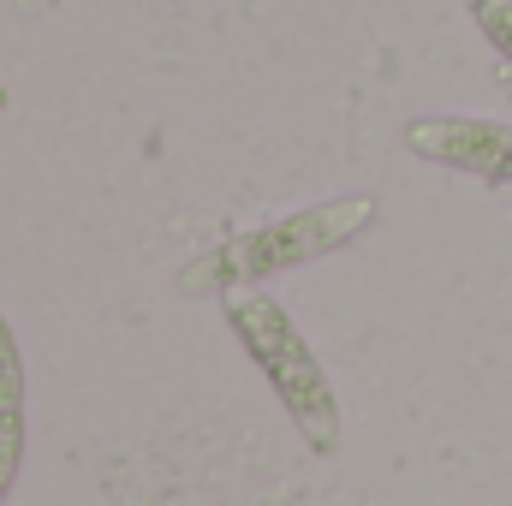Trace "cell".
Returning <instances> with one entry per match:
<instances>
[{"label": "cell", "instance_id": "obj_1", "mask_svg": "<svg viewBox=\"0 0 512 506\" xmlns=\"http://www.w3.org/2000/svg\"><path fill=\"white\" fill-rule=\"evenodd\" d=\"M376 221H382V197L376 191H346V197L304 203L292 215H274L262 227H245V233L209 245L203 256H191L179 268V292L185 298H227V292L268 286V280H280L292 268H310L322 256L346 251Z\"/></svg>", "mask_w": 512, "mask_h": 506}, {"label": "cell", "instance_id": "obj_2", "mask_svg": "<svg viewBox=\"0 0 512 506\" xmlns=\"http://www.w3.org/2000/svg\"><path fill=\"white\" fill-rule=\"evenodd\" d=\"M227 310V328L233 340L245 346V358L256 364V376L268 381V393L280 399L286 423L298 429V441L310 453H340L346 441V411H340V393H334V376L328 364L316 358V346L304 340V328L292 322V310L274 298V292H227L221 298Z\"/></svg>", "mask_w": 512, "mask_h": 506}, {"label": "cell", "instance_id": "obj_3", "mask_svg": "<svg viewBox=\"0 0 512 506\" xmlns=\"http://www.w3.org/2000/svg\"><path fill=\"white\" fill-rule=\"evenodd\" d=\"M405 155L441 173H465L483 185H512V126L483 114H417L399 131Z\"/></svg>", "mask_w": 512, "mask_h": 506}, {"label": "cell", "instance_id": "obj_4", "mask_svg": "<svg viewBox=\"0 0 512 506\" xmlns=\"http://www.w3.org/2000/svg\"><path fill=\"white\" fill-rule=\"evenodd\" d=\"M24 447H30V376H24L18 328H12V316L0 310V506L18 495Z\"/></svg>", "mask_w": 512, "mask_h": 506}, {"label": "cell", "instance_id": "obj_5", "mask_svg": "<svg viewBox=\"0 0 512 506\" xmlns=\"http://www.w3.org/2000/svg\"><path fill=\"white\" fill-rule=\"evenodd\" d=\"M465 18L501 60H512V0H465Z\"/></svg>", "mask_w": 512, "mask_h": 506}]
</instances>
